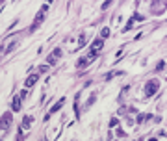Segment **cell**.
<instances>
[{
  "label": "cell",
  "mask_w": 167,
  "mask_h": 141,
  "mask_svg": "<svg viewBox=\"0 0 167 141\" xmlns=\"http://www.w3.org/2000/svg\"><path fill=\"white\" fill-rule=\"evenodd\" d=\"M158 89H160V82H158V80H149L145 84V95L147 97H152Z\"/></svg>",
  "instance_id": "6da1fadb"
},
{
  "label": "cell",
  "mask_w": 167,
  "mask_h": 141,
  "mask_svg": "<svg viewBox=\"0 0 167 141\" xmlns=\"http://www.w3.org/2000/svg\"><path fill=\"white\" fill-rule=\"evenodd\" d=\"M21 102H22V97H21V95H17L15 99H13V104H11L13 111H19V110H21Z\"/></svg>",
  "instance_id": "7a4b0ae2"
},
{
  "label": "cell",
  "mask_w": 167,
  "mask_h": 141,
  "mask_svg": "<svg viewBox=\"0 0 167 141\" xmlns=\"http://www.w3.org/2000/svg\"><path fill=\"white\" fill-rule=\"evenodd\" d=\"M37 78H39L37 74H30V76L26 78V82H24V84H26V87H32V85H35V84H37Z\"/></svg>",
  "instance_id": "3957f363"
},
{
  "label": "cell",
  "mask_w": 167,
  "mask_h": 141,
  "mask_svg": "<svg viewBox=\"0 0 167 141\" xmlns=\"http://www.w3.org/2000/svg\"><path fill=\"white\" fill-rule=\"evenodd\" d=\"M9 123H11V113L6 111V113L2 115V130H6V124H9Z\"/></svg>",
  "instance_id": "277c9868"
},
{
  "label": "cell",
  "mask_w": 167,
  "mask_h": 141,
  "mask_svg": "<svg viewBox=\"0 0 167 141\" xmlns=\"http://www.w3.org/2000/svg\"><path fill=\"white\" fill-rule=\"evenodd\" d=\"M63 104H65V99H59V100L56 102V104H54L52 108H50V113H56V111H59V110H61V106H63Z\"/></svg>",
  "instance_id": "5b68a950"
},
{
  "label": "cell",
  "mask_w": 167,
  "mask_h": 141,
  "mask_svg": "<svg viewBox=\"0 0 167 141\" xmlns=\"http://www.w3.org/2000/svg\"><path fill=\"white\" fill-rule=\"evenodd\" d=\"M91 48H93L91 52H97V50H100V48H102V41H100V39H97V41H93V45H91Z\"/></svg>",
  "instance_id": "8992f818"
},
{
  "label": "cell",
  "mask_w": 167,
  "mask_h": 141,
  "mask_svg": "<svg viewBox=\"0 0 167 141\" xmlns=\"http://www.w3.org/2000/svg\"><path fill=\"white\" fill-rule=\"evenodd\" d=\"M30 123H32V117H30V115H26L24 121H22V126H21V128H30Z\"/></svg>",
  "instance_id": "52a82bcc"
},
{
  "label": "cell",
  "mask_w": 167,
  "mask_h": 141,
  "mask_svg": "<svg viewBox=\"0 0 167 141\" xmlns=\"http://www.w3.org/2000/svg\"><path fill=\"white\" fill-rule=\"evenodd\" d=\"M17 45H19V41H13V43H11V45H9V47L6 48V54H9V52H11V50H13V48H15V47H17Z\"/></svg>",
  "instance_id": "ba28073f"
},
{
  "label": "cell",
  "mask_w": 167,
  "mask_h": 141,
  "mask_svg": "<svg viewBox=\"0 0 167 141\" xmlns=\"http://www.w3.org/2000/svg\"><path fill=\"white\" fill-rule=\"evenodd\" d=\"M100 35H102V37H108V35H110V28H102Z\"/></svg>",
  "instance_id": "9c48e42d"
},
{
  "label": "cell",
  "mask_w": 167,
  "mask_h": 141,
  "mask_svg": "<svg viewBox=\"0 0 167 141\" xmlns=\"http://www.w3.org/2000/svg\"><path fill=\"white\" fill-rule=\"evenodd\" d=\"M132 26H134V19H130V21L126 22V26H125V32H126V30H130Z\"/></svg>",
  "instance_id": "30bf717a"
},
{
  "label": "cell",
  "mask_w": 167,
  "mask_h": 141,
  "mask_svg": "<svg viewBox=\"0 0 167 141\" xmlns=\"http://www.w3.org/2000/svg\"><path fill=\"white\" fill-rule=\"evenodd\" d=\"M61 56V50H59V48H56V50H54V58H59Z\"/></svg>",
  "instance_id": "8fae6325"
},
{
  "label": "cell",
  "mask_w": 167,
  "mask_h": 141,
  "mask_svg": "<svg viewBox=\"0 0 167 141\" xmlns=\"http://www.w3.org/2000/svg\"><path fill=\"white\" fill-rule=\"evenodd\" d=\"M56 59H58V58H54V56H48V63H52V65L56 63Z\"/></svg>",
  "instance_id": "7c38bea8"
},
{
  "label": "cell",
  "mask_w": 167,
  "mask_h": 141,
  "mask_svg": "<svg viewBox=\"0 0 167 141\" xmlns=\"http://www.w3.org/2000/svg\"><path fill=\"white\" fill-rule=\"evenodd\" d=\"M163 65H165L163 61H158V69H156V71H162V69H163Z\"/></svg>",
  "instance_id": "4fadbf2b"
},
{
  "label": "cell",
  "mask_w": 167,
  "mask_h": 141,
  "mask_svg": "<svg viewBox=\"0 0 167 141\" xmlns=\"http://www.w3.org/2000/svg\"><path fill=\"white\" fill-rule=\"evenodd\" d=\"M39 69H41V73H47V71H48V67H47V65H41Z\"/></svg>",
  "instance_id": "5bb4252c"
},
{
  "label": "cell",
  "mask_w": 167,
  "mask_h": 141,
  "mask_svg": "<svg viewBox=\"0 0 167 141\" xmlns=\"http://www.w3.org/2000/svg\"><path fill=\"white\" fill-rule=\"evenodd\" d=\"M149 141H156V139H154V137H152V139H149Z\"/></svg>",
  "instance_id": "9a60e30c"
}]
</instances>
